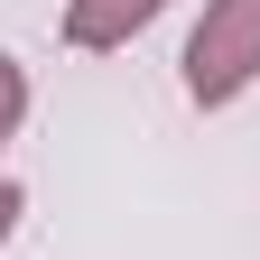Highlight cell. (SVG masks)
<instances>
[{
  "mask_svg": "<svg viewBox=\"0 0 260 260\" xmlns=\"http://www.w3.org/2000/svg\"><path fill=\"white\" fill-rule=\"evenodd\" d=\"M19 121H28V65L0 47V149L19 140Z\"/></svg>",
  "mask_w": 260,
  "mask_h": 260,
  "instance_id": "cell-3",
  "label": "cell"
},
{
  "mask_svg": "<svg viewBox=\"0 0 260 260\" xmlns=\"http://www.w3.org/2000/svg\"><path fill=\"white\" fill-rule=\"evenodd\" d=\"M168 0H65V47L75 56H121Z\"/></svg>",
  "mask_w": 260,
  "mask_h": 260,
  "instance_id": "cell-2",
  "label": "cell"
},
{
  "mask_svg": "<svg viewBox=\"0 0 260 260\" xmlns=\"http://www.w3.org/2000/svg\"><path fill=\"white\" fill-rule=\"evenodd\" d=\"M177 84L195 112H233L242 93L260 84V0H205L195 38L177 56Z\"/></svg>",
  "mask_w": 260,
  "mask_h": 260,
  "instance_id": "cell-1",
  "label": "cell"
},
{
  "mask_svg": "<svg viewBox=\"0 0 260 260\" xmlns=\"http://www.w3.org/2000/svg\"><path fill=\"white\" fill-rule=\"evenodd\" d=\"M19 214H28V195H19V177H0V251H10V233H19Z\"/></svg>",
  "mask_w": 260,
  "mask_h": 260,
  "instance_id": "cell-4",
  "label": "cell"
}]
</instances>
